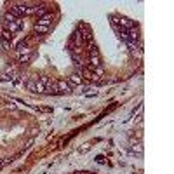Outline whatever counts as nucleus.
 Wrapping results in <instances>:
<instances>
[{
    "label": "nucleus",
    "instance_id": "f257e3e1",
    "mask_svg": "<svg viewBox=\"0 0 174 174\" xmlns=\"http://www.w3.org/2000/svg\"><path fill=\"white\" fill-rule=\"evenodd\" d=\"M23 24H24L23 19H18V21H4V30L11 31V33L14 35V33L23 30Z\"/></svg>",
    "mask_w": 174,
    "mask_h": 174
},
{
    "label": "nucleus",
    "instance_id": "f03ea898",
    "mask_svg": "<svg viewBox=\"0 0 174 174\" xmlns=\"http://www.w3.org/2000/svg\"><path fill=\"white\" fill-rule=\"evenodd\" d=\"M89 63H91V68H98V66H101V59H99V52L96 49L91 51V57H89Z\"/></svg>",
    "mask_w": 174,
    "mask_h": 174
},
{
    "label": "nucleus",
    "instance_id": "7ed1b4c3",
    "mask_svg": "<svg viewBox=\"0 0 174 174\" xmlns=\"http://www.w3.org/2000/svg\"><path fill=\"white\" fill-rule=\"evenodd\" d=\"M26 87L30 89L31 92H47L46 85H42L40 82H28V84H26Z\"/></svg>",
    "mask_w": 174,
    "mask_h": 174
},
{
    "label": "nucleus",
    "instance_id": "20e7f679",
    "mask_svg": "<svg viewBox=\"0 0 174 174\" xmlns=\"http://www.w3.org/2000/svg\"><path fill=\"white\" fill-rule=\"evenodd\" d=\"M52 19H54L52 12H47L46 16H42V18H38L37 24H38V26H49V24L52 23Z\"/></svg>",
    "mask_w": 174,
    "mask_h": 174
},
{
    "label": "nucleus",
    "instance_id": "39448f33",
    "mask_svg": "<svg viewBox=\"0 0 174 174\" xmlns=\"http://www.w3.org/2000/svg\"><path fill=\"white\" fill-rule=\"evenodd\" d=\"M56 89L59 92H70V91H72V85H70L66 80H57V82H56Z\"/></svg>",
    "mask_w": 174,
    "mask_h": 174
},
{
    "label": "nucleus",
    "instance_id": "423d86ee",
    "mask_svg": "<svg viewBox=\"0 0 174 174\" xmlns=\"http://www.w3.org/2000/svg\"><path fill=\"white\" fill-rule=\"evenodd\" d=\"M16 52H18V56H23V54H30L31 52V47H28L24 42H21L18 46V49H16Z\"/></svg>",
    "mask_w": 174,
    "mask_h": 174
},
{
    "label": "nucleus",
    "instance_id": "0eeeda50",
    "mask_svg": "<svg viewBox=\"0 0 174 174\" xmlns=\"http://www.w3.org/2000/svg\"><path fill=\"white\" fill-rule=\"evenodd\" d=\"M12 38H14V35H12L11 31H7V30H2V31H0V40L12 42Z\"/></svg>",
    "mask_w": 174,
    "mask_h": 174
},
{
    "label": "nucleus",
    "instance_id": "6e6552de",
    "mask_svg": "<svg viewBox=\"0 0 174 174\" xmlns=\"http://www.w3.org/2000/svg\"><path fill=\"white\" fill-rule=\"evenodd\" d=\"M33 14H37V16H46L47 14V7L46 5H37V7H33Z\"/></svg>",
    "mask_w": 174,
    "mask_h": 174
},
{
    "label": "nucleus",
    "instance_id": "1a4fd4ad",
    "mask_svg": "<svg viewBox=\"0 0 174 174\" xmlns=\"http://www.w3.org/2000/svg\"><path fill=\"white\" fill-rule=\"evenodd\" d=\"M49 31V26H38V24H35V35H44Z\"/></svg>",
    "mask_w": 174,
    "mask_h": 174
},
{
    "label": "nucleus",
    "instance_id": "9d476101",
    "mask_svg": "<svg viewBox=\"0 0 174 174\" xmlns=\"http://www.w3.org/2000/svg\"><path fill=\"white\" fill-rule=\"evenodd\" d=\"M18 59H19V63H28V61L31 59V52L30 54H23V56H18Z\"/></svg>",
    "mask_w": 174,
    "mask_h": 174
},
{
    "label": "nucleus",
    "instance_id": "9b49d317",
    "mask_svg": "<svg viewBox=\"0 0 174 174\" xmlns=\"http://www.w3.org/2000/svg\"><path fill=\"white\" fill-rule=\"evenodd\" d=\"M0 42H2V47H4L5 51H9V49H11V42H4V40H0Z\"/></svg>",
    "mask_w": 174,
    "mask_h": 174
}]
</instances>
